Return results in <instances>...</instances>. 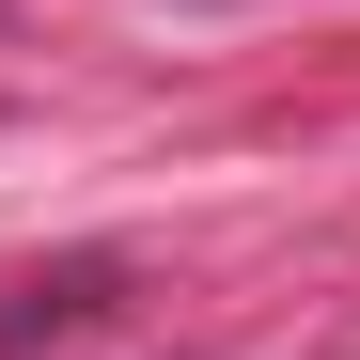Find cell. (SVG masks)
I'll return each instance as SVG.
<instances>
[{"instance_id": "cell-1", "label": "cell", "mask_w": 360, "mask_h": 360, "mask_svg": "<svg viewBox=\"0 0 360 360\" xmlns=\"http://www.w3.org/2000/svg\"><path fill=\"white\" fill-rule=\"evenodd\" d=\"M94 282H110V266H47V282H0V360H16V345H47V329H79V314H94Z\"/></svg>"}]
</instances>
